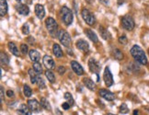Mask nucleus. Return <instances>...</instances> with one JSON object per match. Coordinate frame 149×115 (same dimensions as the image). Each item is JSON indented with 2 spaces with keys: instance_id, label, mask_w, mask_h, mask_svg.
<instances>
[{
  "instance_id": "44",
  "label": "nucleus",
  "mask_w": 149,
  "mask_h": 115,
  "mask_svg": "<svg viewBox=\"0 0 149 115\" xmlns=\"http://www.w3.org/2000/svg\"><path fill=\"white\" fill-rule=\"evenodd\" d=\"M17 2H19V3H21V2H23V0H16Z\"/></svg>"
},
{
  "instance_id": "8",
  "label": "nucleus",
  "mask_w": 149,
  "mask_h": 115,
  "mask_svg": "<svg viewBox=\"0 0 149 115\" xmlns=\"http://www.w3.org/2000/svg\"><path fill=\"white\" fill-rule=\"evenodd\" d=\"M88 67H89V70L93 74H96V75H98V73L100 70V63L94 58H90L88 60Z\"/></svg>"
},
{
  "instance_id": "16",
  "label": "nucleus",
  "mask_w": 149,
  "mask_h": 115,
  "mask_svg": "<svg viewBox=\"0 0 149 115\" xmlns=\"http://www.w3.org/2000/svg\"><path fill=\"white\" fill-rule=\"evenodd\" d=\"M29 55H30V58L33 63L39 62L40 58H41V54L36 50H31L29 52Z\"/></svg>"
},
{
  "instance_id": "10",
  "label": "nucleus",
  "mask_w": 149,
  "mask_h": 115,
  "mask_svg": "<svg viewBox=\"0 0 149 115\" xmlns=\"http://www.w3.org/2000/svg\"><path fill=\"white\" fill-rule=\"evenodd\" d=\"M100 95L103 98V99H105L108 101H112L115 100V95H114L112 92L109 91L108 89H101L100 90Z\"/></svg>"
},
{
  "instance_id": "18",
  "label": "nucleus",
  "mask_w": 149,
  "mask_h": 115,
  "mask_svg": "<svg viewBox=\"0 0 149 115\" xmlns=\"http://www.w3.org/2000/svg\"><path fill=\"white\" fill-rule=\"evenodd\" d=\"M18 112H19L20 115H31V111L30 110V108H29V107H28L27 105H25V104H21V105L19 107Z\"/></svg>"
},
{
  "instance_id": "2",
  "label": "nucleus",
  "mask_w": 149,
  "mask_h": 115,
  "mask_svg": "<svg viewBox=\"0 0 149 115\" xmlns=\"http://www.w3.org/2000/svg\"><path fill=\"white\" fill-rule=\"evenodd\" d=\"M60 13H61L62 21L64 22L66 26L71 25L73 22V13L71 9H69L67 7L64 6V7H62Z\"/></svg>"
},
{
  "instance_id": "38",
  "label": "nucleus",
  "mask_w": 149,
  "mask_h": 115,
  "mask_svg": "<svg viewBox=\"0 0 149 115\" xmlns=\"http://www.w3.org/2000/svg\"><path fill=\"white\" fill-rule=\"evenodd\" d=\"M65 68L64 66H60V67H58V73H59L60 75L65 74Z\"/></svg>"
},
{
  "instance_id": "14",
  "label": "nucleus",
  "mask_w": 149,
  "mask_h": 115,
  "mask_svg": "<svg viewBox=\"0 0 149 115\" xmlns=\"http://www.w3.org/2000/svg\"><path fill=\"white\" fill-rule=\"evenodd\" d=\"M16 9L20 15H23V16H28L29 13H30V8H29L27 5H24V4H19L18 6H16Z\"/></svg>"
},
{
  "instance_id": "45",
  "label": "nucleus",
  "mask_w": 149,
  "mask_h": 115,
  "mask_svg": "<svg viewBox=\"0 0 149 115\" xmlns=\"http://www.w3.org/2000/svg\"><path fill=\"white\" fill-rule=\"evenodd\" d=\"M107 115H114V114H111V113H109V114H107Z\"/></svg>"
},
{
  "instance_id": "25",
  "label": "nucleus",
  "mask_w": 149,
  "mask_h": 115,
  "mask_svg": "<svg viewBox=\"0 0 149 115\" xmlns=\"http://www.w3.org/2000/svg\"><path fill=\"white\" fill-rule=\"evenodd\" d=\"M40 103H41V106H42L43 109H45V110H47V111H51V110H52L49 101H48L46 99H45V98H42V99H41V101H40Z\"/></svg>"
},
{
  "instance_id": "5",
  "label": "nucleus",
  "mask_w": 149,
  "mask_h": 115,
  "mask_svg": "<svg viewBox=\"0 0 149 115\" xmlns=\"http://www.w3.org/2000/svg\"><path fill=\"white\" fill-rule=\"evenodd\" d=\"M81 15H82V18L85 20V22L87 23L88 25L89 26H93L95 25L96 23V19L94 15L90 12V11L87 8H83L81 11Z\"/></svg>"
},
{
  "instance_id": "19",
  "label": "nucleus",
  "mask_w": 149,
  "mask_h": 115,
  "mask_svg": "<svg viewBox=\"0 0 149 115\" xmlns=\"http://www.w3.org/2000/svg\"><path fill=\"white\" fill-rule=\"evenodd\" d=\"M85 33H86V35L88 36V38L90 40V41H92L95 43H97L99 42V39H98V37H97V35H96L95 32L93 31H91V30H86L85 31Z\"/></svg>"
},
{
  "instance_id": "40",
  "label": "nucleus",
  "mask_w": 149,
  "mask_h": 115,
  "mask_svg": "<svg viewBox=\"0 0 149 115\" xmlns=\"http://www.w3.org/2000/svg\"><path fill=\"white\" fill-rule=\"evenodd\" d=\"M7 96L9 97V98L13 97V96H14V92H13L12 90H8V91H7Z\"/></svg>"
},
{
  "instance_id": "31",
  "label": "nucleus",
  "mask_w": 149,
  "mask_h": 115,
  "mask_svg": "<svg viewBox=\"0 0 149 115\" xmlns=\"http://www.w3.org/2000/svg\"><path fill=\"white\" fill-rule=\"evenodd\" d=\"M23 92H24L25 97H27V98H30L32 95V90H31V89L29 87L27 84L24 85V87H23Z\"/></svg>"
},
{
  "instance_id": "36",
  "label": "nucleus",
  "mask_w": 149,
  "mask_h": 115,
  "mask_svg": "<svg viewBox=\"0 0 149 115\" xmlns=\"http://www.w3.org/2000/svg\"><path fill=\"white\" fill-rule=\"evenodd\" d=\"M22 33H23L24 35H28V34L30 33V28H29L28 24H24L23 27H22Z\"/></svg>"
},
{
  "instance_id": "27",
  "label": "nucleus",
  "mask_w": 149,
  "mask_h": 115,
  "mask_svg": "<svg viewBox=\"0 0 149 115\" xmlns=\"http://www.w3.org/2000/svg\"><path fill=\"white\" fill-rule=\"evenodd\" d=\"M45 77H47V79L49 80V82L54 83V81H55V77H54V73L52 72L51 70H49V69H47V71L45 72Z\"/></svg>"
},
{
  "instance_id": "15",
  "label": "nucleus",
  "mask_w": 149,
  "mask_h": 115,
  "mask_svg": "<svg viewBox=\"0 0 149 115\" xmlns=\"http://www.w3.org/2000/svg\"><path fill=\"white\" fill-rule=\"evenodd\" d=\"M35 14L36 16L38 17V19L42 20L44 18L45 16V9H44V7L41 4H37L35 6Z\"/></svg>"
},
{
  "instance_id": "26",
  "label": "nucleus",
  "mask_w": 149,
  "mask_h": 115,
  "mask_svg": "<svg viewBox=\"0 0 149 115\" xmlns=\"http://www.w3.org/2000/svg\"><path fill=\"white\" fill-rule=\"evenodd\" d=\"M112 54L114 56V58L117 60H122L123 58V54L122 53V51L120 49H114L112 52Z\"/></svg>"
},
{
  "instance_id": "12",
  "label": "nucleus",
  "mask_w": 149,
  "mask_h": 115,
  "mask_svg": "<svg viewBox=\"0 0 149 115\" xmlns=\"http://www.w3.org/2000/svg\"><path fill=\"white\" fill-rule=\"evenodd\" d=\"M42 62H43L44 66L46 67L47 69H49V70H51V69H54V68L55 67L54 61L53 58H52V57L49 56V55H45V56L43 57V59H42Z\"/></svg>"
},
{
  "instance_id": "4",
  "label": "nucleus",
  "mask_w": 149,
  "mask_h": 115,
  "mask_svg": "<svg viewBox=\"0 0 149 115\" xmlns=\"http://www.w3.org/2000/svg\"><path fill=\"white\" fill-rule=\"evenodd\" d=\"M58 37L59 41L61 42V43L65 46V47H70L72 43H71V37L69 35V33L67 31H64V30H61L58 31Z\"/></svg>"
},
{
  "instance_id": "33",
  "label": "nucleus",
  "mask_w": 149,
  "mask_h": 115,
  "mask_svg": "<svg viewBox=\"0 0 149 115\" xmlns=\"http://www.w3.org/2000/svg\"><path fill=\"white\" fill-rule=\"evenodd\" d=\"M37 85H38V87H39L40 89H45V83H44V80L42 79V77H38Z\"/></svg>"
},
{
  "instance_id": "30",
  "label": "nucleus",
  "mask_w": 149,
  "mask_h": 115,
  "mask_svg": "<svg viewBox=\"0 0 149 115\" xmlns=\"http://www.w3.org/2000/svg\"><path fill=\"white\" fill-rule=\"evenodd\" d=\"M65 99L66 100V102H68L70 104V106H73L74 104V99L72 95L69 93V92H66V93H65Z\"/></svg>"
},
{
  "instance_id": "32",
  "label": "nucleus",
  "mask_w": 149,
  "mask_h": 115,
  "mask_svg": "<svg viewBox=\"0 0 149 115\" xmlns=\"http://www.w3.org/2000/svg\"><path fill=\"white\" fill-rule=\"evenodd\" d=\"M120 112L123 113V114H126V113L129 112V109L125 103H123V104L121 105V107H120Z\"/></svg>"
},
{
  "instance_id": "3",
  "label": "nucleus",
  "mask_w": 149,
  "mask_h": 115,
  "mask_svg": "<svg viewBox=\"0 0 149 115\" xmlns=\"http://www.w3.org/2000/svg\"><path fill=\"white\" fill-rule=\"evenodd\" d=\"M45 25H46V28L48 31L51 33V35L53 37H55L58 35V32H57V29H58V25H57L56 21L54 20V18H47L46 20H45Z\"/></svg>"
},
{
  "instance_id": "21",
  "label": "nucleus",
  "mask_w": 149,
  "mask_h": 115,
  "mask_svg": "<svg viewBox=\"0 0 149 115\" xmlns=\"http://www.w3.org/2000/svg\"><path fill=\"white\" fill-rule=\"evenodd\" d=\"M99 31H100V33L101 37L104 40H110L111 39V34H110V32L108 31V30H107L106 28L100 26Z\"/></svg>"
},
{
  "instance_id": "9",
  "label": "nucleus",
  "mask_w": 149,
  "mask_h": 115,
  "mask_svg": "<svg viewBox=\"0 0 149 115\" xmlns=\"http://www.w3.org/2000/svg\"><path fill=\"white\" fill-rule=\"evenodd\" d=\"M28 107L30 108V110L34 112H41V103H39L35 99L30 100L28 101Z\"/></svg>"
},
{
  "instance_id": "7",
  "label": "nucleus",
  "mask_w": 149,
  "mask_h": 115,
  "mask_svg": "<svg viewBox=\"0 0 149 115\" xmlns=\"http://www.w3.org/2000/svg\"><path fill=\"white\" fill-rule=\"evenodd\" d=\"M103 79H104V82H105V84L108 88L111 87L112 84H113V77H112V74H111L109 67L105 68L104 74H103Z\"/></svg>"
},
{
  "instance_id": "43",
  "label": "nucleus",
  "mask_w": 149,
  "mask_h": 115,
  "mask_svg": "<svg viewBox=\"0 0 149 115\" xmlns=\"http://www.w3.org/2000/svg\"><path fill=\"white\" fill-rule=\"evenodd\" d=\"M134 115H139V112L137 111V110L134 111Z\"/></svg>"
},
{
  "instance_id": "6",
  "label": "nucleus",
  "mask_w": 149,
  "mask_h": 115,
  "mask_svg": "<svg viewBox=\"0 0 149 115\" xmlns=\"http://www.w3.org/2000/svg\"><path fill=\"white\" fill-rule=\"evenodd\" d=\"M122 25H123V29H125L126 31H131L134 30V28L135 26V23H134V19L132 18L131 16L126 15L122 19Z\"/></svg>"
},
{
  "instance_id": "13",
  "label": "nucleus",
  "mask_w": 149,
  "mask_h": 115,
  "mask_svg": "<svg viewBox=\"0 0 149 115\" xmlns=\"http://www.w3.org/2000/svg\"><path fill=\"white\" fill-rule=\"evenodd\" d=\"M77 47L83 53H88L89 51V45L85 40H78L77 42Z\"/></svg>"
},
{
  "instance_id": "22",
  "label": "nucleus",
  "mask_w": 149,
  "mask_h": 115,
  "mask_svg": "<svg viewBox=\"0 0 149 115\" xmlns=\"http://www.w3.org/2000/svg\"><path fill=\"white\" fill-rule=\"evenodd\" d=\"M8 49L9 51L12 53V54L16 55V56H19V49L18 47L16 46V44L12 42H9L8 43Z\"/></svg>"
},
{
  "instance_id": "11",
  "label": "nucleus",
  "mask_w": 149,
  "mask_h": 115,
  "mask_svg": "<svg viewBox=\"0 0 149 115\" xmlns=\"http://www.w3.org/2000/svg\"><path fill=\"white\" fill-rule=\"evenodd\" d=\"M70 65H71V67L73 69V71L76 73L77 75H78V76H82V75H84V69H83L82 66L80 65L78 62H77V61H71Z\"/></svg>"
},
{
  "instance_id": "29",
  "label": "nucleus",
  "mask_w": 149,
  "mask_h": 115,
  "mask_svg": "<svg viewBox=\"0 0 149 115\" xmlns=\"http://www.w3.org/2000/svg\"><path fill=\"white\" fill-rule=\"evenodd\" d=\"M32 68H33V70L35 71L37 74H41V73L42 72V65L40 64L39 62L33 63V65H32Z\"/></svg>"
},
{
  "instance_id": "42",
  "label": "nucleus",
  "mask_w": 149,
  "mask_h": 115,
  "mask_svg": "<svg viewBox=\"0 0 149 115\" xmlns=\"http://www.w3.org/2000/svg\"><path fill=\"white\" fill-rule=\"evenodd\" d=\"M86 2H88V4H92L94 2V0H85Z\"/></svg>"
},
{
  "instance_id": "20",
  "label": "nucleus",
  "mask_w": 149,
  "mask_h": 115,
  "mask_svg": "<svg viewBox=\"0 0 149 115\" xmlns=\"http://www.w3.org/2000/svg\"><path fill=\"white\" fill-rule=\"evenodd\" d=\"M53 52H54V54L56 57H58V58H61V57L63 56V51H62V49H61L59 44H57V43L54 44V46H53Z\"/></svg>"
},
{
  "instance_id": "39",
  "label": "nucleus",
  "mask_w": 149,
  "mask_h": 115,
  "mask_svg": "<svg viewBox=\"0 0 149 115\" xmlns=\"http://www.w3.org/2000/svg\"><path fill=\"white\" fill-rule=\"evenodd\" d=\"M0 90H1V102H3V101H4V96H5L3 87H0Z\"/></svg>"
},
{
  "instance_id": "23",
  "label": "nucleus",
  "mask_w": 149,
  "mask_h": 115,
  "mask_svg": "<svg viewBox=\"0 0 149 115\" xmlns=\"http://www.w3.org/2000/svg\"><path fill=\"white\" fill-rule=\"evenodd\" d=\"M83 82H84L86 87H87L88 89H90V90H94L95 89V83L90 78H88V77L84 78Z\"/></svg>"
},
{
  "instance_id": "1",
  "label": "nucleus",
  "mask_w": 149,
  "mask_h": 115,
  "mask_svg": "<svg viewBox=\"0 0 149 115\" xmlns=\"http://www.w3.org/2000/svg\"><path fill=\"white\" fill-rule=\"evenodd\" d=\"M131 54L134 57L136 62H138L140 65H146L147 58L145 52L138 45H134L131 49Z\"/></svg>"
},
{
  "instance_id": "37",
  "label": "nucleus",
  "mask_w": 149,
  "mask_h": 115,
  "mask_svg": "<svg viewBox=\"0 0 149 115\" xmlns=\"http://www.w3.org/2000/svg\"><path fill=\"white\" fill-rule=\"evenodd\" d=\"M62 108L64 109V110L67 111V110H69V108H70V104L68 102H64L62 104Z\"/></svg>"
},
{
  "instance_id": "35",
  "label": "nucleus",
  "mask_w": 149,
  "mask_h": 115,
  "mask_svg": "<svg viewBox=\"0 0 149 115\" xmlns=\"http://www.w3.org/2000/svg\"><path fill=\"white\" fill-rule=\"evenodd\" d=\"M20 51H21V53L23 54H27L28 52H29L28 45L27 44H21L20 45Z\"/></svg>"
},
{
  "instance_id": "17",
  "label": "nucleus",
  "mask_w": 149,
  "mask_h": 115,
  "mask_svg": "<svg viewBox=\"0 0 149 115\" xmlns=\"http://www.w3.org/2000/svg\"><path fill=\"white\" fill-rule=\"evenodd\" d=\"M8 6L7 0H0V15L5 16L8 13Z\"/></svg>"
},
{
  "instance_id": "28",
  "label": "nucleus",
  "mask_w": 149,
  "mask_h": 115,
  "mask_svg": "<svg viewBox=\"0 0 149 115\" xmlns=\"http://www.w3.org/2000/svg\"><path fill=\"white\" fill-rule=\"evenodd\" d=\"M0 60H1V64L3 66H8L9 64V58L8 56L5 53H1V54H0Z\"/></svg>"
},
{
  "instance_id": "41",
  "label": "nucleus",
  "mask_w": 149,
  "mask_h": 115,
  "mask_svg": "<svg viewBox=\"0 0 149 115\" xmlns=\"http://www.w3.org/2000/svg\"><path fill=\"white\" fill-rule=\"evenodd\" d=\"M99 1L104 5H108L109 4V0H99Z\"/></svg>"
},
{
  "instance_id": "24",
  "label": "nucleus",
  "mask_w": 149,
  "mask_h": 115,
  "mask_svg": "<svg viewBox=\"0 0 149 115\" xmlns=\"http://www.w3.org/2000/svg\"><path fill=\"white\" fill-rule=\"evenodd\" d=\"M29 75H30V77H31V82L32 84H37L38 81V76H37V73L33 70V69H30L29 70Z\"/></svg>"
},
{
  "instance_id": "34",
  "label": "nucleus",
  "mask_w": 149,
  "mask_h": 115,
  "mask_svg": "<svg viewBox=\"0 0 149 115\" xmlns=\"http://www.w3.org/2000/svg\"><path fill=\"white\" fill-rule=\"evenodd\" d=\"M119 43H121V44H123V45L127 44V43H128V39H127V37H126L125 35H122L121 37L119 38Z\"/></svg>"
}]
</instances>
